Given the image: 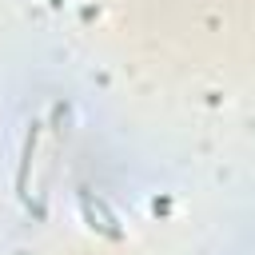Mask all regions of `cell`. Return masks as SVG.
<instances>
[{"mask_svg":"<svg viewBox=\"0 0 255 255\" xmlns=\"http://www.w3.org/2000/svg\"><path fill=\"white\" fill-rule=\"evenodd\" d=\"M80 211H84V219H88L92 231H100V235H108V239H120L116 219L108 215V207H104L100 199H92V191H80Z\"/></svg>","mask_w":255,"mask_h":255,"instance_id":"cell-1","label":"cell"},{"mask_svg":"<svg viewBox=\"0 0 255 255\" xmlns=\"http://www.w3.org/2000/svg\"><path fill=\"white\" fill-rule=\"evenodd\" d=\"M48 4H52V8H64V0H48Z\"/></svg>","mask_w":255,"mask_h":255,"instance_id":"cell-2","label":"cell"}]
</instances>
